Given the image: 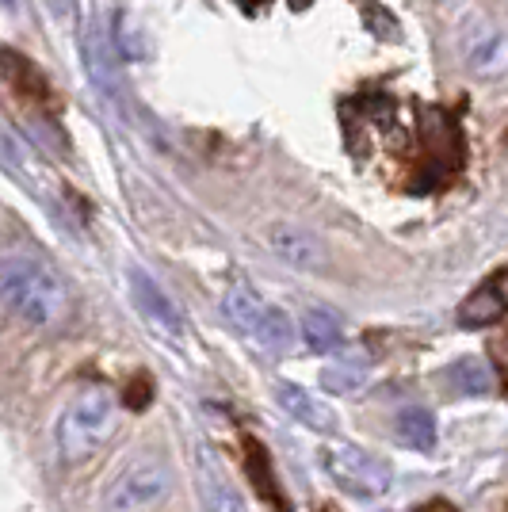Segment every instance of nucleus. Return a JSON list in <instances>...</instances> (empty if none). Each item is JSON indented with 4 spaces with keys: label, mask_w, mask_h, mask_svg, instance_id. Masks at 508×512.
<instances>
[{
    "label": "nucleus",
    "mask_w": 508,
    "mask_h": 512,
    "mask_svg": "<svg viewBox=\"0 0 508 512\" xmlns=\"http://www.w3.org/2000/svg\"><path fill=\"white\" fill-rule=\"evenodd\" d=\"M0 306L27 325H54L69 310V295L58 272L31 253H0Z\"/></svg>",
    "instance_id": "1"
},
{
    "label": "nucleus",
    "mask_w": 508,
    "mask_h": 512,
    "mask_svg": "<svg viewBox=\"0 0 508 512\" xmlns=\"http://www.w3.org/2000/svg\"><path fill=\"white\" fill-rule=\"evenodd\" d=\"M115 432V398L107 390H85L65 406L58 421V451L65 463H85Z\"/></svg>",
    "instance_id": "2"
},
{
    "label": "nucleus",
    "mask_w": 508,
    "mask_h": 512,
    "mask_svg": "<svg viewBox=\"0 0 508 512\" xmlns=\"http://www.w3.org/2000/svg\"><path fill=\"white\" fill-rule=\"evenodd\" d=\"M172 493V470L157 455H142L115 474L104 493V512H149Z\"/></svg>",
    "instance_id": "3"
},
{
    "label": "nucleus",
    "mask_w": 508,
    "mask_h": 512,
    "mask_svg": "<svg viewBox=\"0 0 508 512\" xmlns=\"http://www.w3.org/2000/svg\"><path fill=\"white\" fill-rule=\"evenodd\" d=\"M459 58L478 81H501L508 73V31L489 16H470L459 27Z\"/></svg>",
    "instance_id": "4"
},
{
    "label": "nucleus",
    "mask_w": 508,
    "mask_h": 512,
    "mask_svg": "<svg viewBox=\"0 0 508 512\" xmlns=\"http://www.w3.org/2000/svg\"><path fill=\"white\" fill-rule=\"evenodd\" d=\"M321 463L329 470V478L352 497H379V493L390 490V467L382 459H375L371 451L337 444V448L321 451Z\"/></svg>",
    "instance_id": "5"
},
{
    "label": "nucleus",
    "mask_w": 508,
    "mask_h": 512,
    "mask_svg": "<svg viewBox=\"0 0 508 512\" xmlns=\"http://www.w3.org/2000/svg\"><path fill=\"white\" fill-rule=\"evenodd\" d=\"M81 50H85V65L92 85L104 92L115 107L127 104V85H123V69H119V54L107 39L104 27H88L85 39H81Z\"/></svg>",
    "instance_id": "6"
},
{
    "label": "nucleus",
    "mask_w": 508,
    "mask_h": 512,
    "mask_svg": "<svg viewBox=\"0 0 508 512\" xmlns=\"http://www.w3.org/2000/svg\"><path fill=\"white\" fill-rule=\"evenodd\" d=\"M424 150L432 157V172L447 176L463 165V130L459 123L447 115L444 107H424V123H421Z\"/></svg>",
    "instance_id": "7"
},
{
    "label": "nucleus",
    "mask_w": 508,
    "mask_h": 512,
    "mask_svg": "<svg viewBox=\"0 0 508 512\" xmlns=\"http://www.w3.org/2000/svg\"><path fill=\"white\" fill-rule=\"evenodd\" d=\"M268 249L279 260H287L291 268H302V272H321L325 260H329L318 237L310 234V230H302V226H287V222L268 226Z\"/></svg>",
    "instance_id": "8"
},
{
    "label": "nucleus",
    "mask_w": 508,
    "mask_h": 512,
    "mask_svg": "<svg viewBox=\"0 0 508 512\" xmlns=\"http://www.w3.org/2000/svg\"><path fill=\"white\" fill-rule=\"evenodd\" d=\"M505 314H508V268H501V272H493V276L459 306V325L482 329V325L501 321Z\"/></svg>",
    "instance_id": "9"
},
{
    "label": "nucleus",
    "mask_w": 508,
    "mask_h": 512,
    "mask_svg": "<svg viewBox=\"0 0 508 512\" xmlns=\"http://www.w3.org/2000/svg\"><path fill=\"white\" fill-rule=\"evenodd\" d=\"M130 295H134V306H138L161 333H169V337H180V333H184V325H180V314H176L172 299L146 276V272H142V268H130Z\"/></svg>",
    "instance_id": "10"
},
{
    "label": "nucleus",
    "mask_w": 508,
    "mask_h": 512,
    "mask_svg": "<svg viewBox=\"0 0 508 512\" xmlns=\"http://www.w3.org/2000/svg\"><path fill=\"white\" fill-rule=\"evenodd\" d=\"M276 398L279 406L287 409L295 421H302L306 428H314V432H333L337 428V413L325 406L321 398H314V394H306L302 386L295 383H279L276 386Z\"/></svg>",
    "instance_id": "11"
},
{
    "label": "nucleus",
    "mask_w": 508,
    "mask_h": 512,
    "mask_svg": "<svg viewBox=\"0 0 508 512\" xmlns=\"http://www.w3.org/2000/svg\"><path fill=\"white\" fill-rule=\"evenodd\" d=\"M0 73H4V81L12 88H20L23 96H31V100H50V85H46V77L35 69V65L27 62L23 54L16 50H0Z\"/></svg>",
    "instance_id": "12"
},
{
    "label": "nucleus",
    "mask_w": 508,
    "mask_h": 512,
    "mask_svg": "<svg viewBox=\"0 0 508 512\" xmlns=\"http://www.w3.org/2000/svg\"><path fill=\"white\" fill-rule=\"evenodd\" d=\"M302 337H306V344L314 352H337L340 344H344V325H340V318L333 310L314 306V310L302 314Z\"/></svg>",
    "instance_id": "13"
},
{
    "label": "nucleus",
    "mask_w": 508,
    "mask_h": 512,
    "mask_svg": "<svg viewBox=\"0 0 508 512\" xmlns=\"http://www.w3.org/2000/svg\"><path fill=\"white\" fill-rule=\"evenodd\" d=\"M394 432H398V440L405 448L428 451L436 444V417L424 406H405L398 413V421H394Z\"/></svg>",
    "instance_id": "14"
},
{
    "label": "nucleus",
    "mask_w": 508,
    "mask_h": 512,
    "mask_svg": "<svg viewBox=\"0 0 508 512\" xmlns=\"http://www.w3.org/2000/svg\"><path fill=\"white\" fill-rule=\"evenodd\" d=\"M264 306H268V302L256 299V291L249 287V283H233L230 291H226V299H222V314H226L241 333L253 337L256 321H260V314H264Z\"/></svg>",
    "instance_id": "15"
},
{
    "label": "nucleus",
    "mask_w": 508,
    "mask_h": 512,
    "mask_svg": "<svg viewBox=\"0 0 508 512\" xmlns=\"http://www.w3.org/2000/svg\"><path fill=\"white\" fill-rule=\"evenodd\" d=\"M245 455H249V478H253V486L260 490V497H264L276 512H291L276 486V474H272V463H268V451L260 448L253 436H245Z\"/></svg>",
    "instance_id": "16"
},
{
    "label": "nucleus",
    "mask_w": 508,
    "mask_h": 512,
    "mask_svg": "<svg viewBox=\"0 0 508 512\" xmlns=\"http://www.w3.org/2000/svg\"><path fill=\"white\" fill-rule=\"evenodd\" d=\"M447 383H451V390H459V394H466V398H486V394H493V367L482 360H474V356H466V360H459L451 371H447Z\"/></svg>",
    "instance_id": "17"
},
{
    "label": "nucleus",
    "mask_w": 508,
    "mask_h": 512,
    "mask_svg": "<svg viewBox=\"0 0 508 512\" xmlns=\"http://www.w3.org/2000/svg\"><path fill=\"white\" fill-rule=\"evenodd\" d=\"M253 341H260L264 348H272V352H283V348H291V341H295V325H291V318L279 306H264V314H260V321H256L253 329Z\"/></svg>",
    "instance_id": "18"
},
{
    "label": "nucleus",
    "mask_w": 508,
    "mask_h": 512,
    "mask_svg": "<svg viewBox=\"0 0 508 512\" xmlns=\"http://www.w3.org/2000/svg\"><path fill=\"white\" fill-rule=\"evenodd\" d=\"M199 486H203V501H207L211 512H241L237 493L230 490V482L218 474L211 459H203V467H199Z\"/></svg>",
    "instance_id": "19"
},
{
    "label": "nucleus",
    "mask_w": 508,
    "mask_h": 512,
    "mask_svg": "<svg viewBox=\"0 0 508 512\" xmlns=\"http://www.w3.org/2000/svg\"><path fill=\"white\" fill-rule=\"evenodd\" d=\"M363 379H367L363 360H340L321 371V386H325L329 394H352L356 386H363Z\"/></svg>",
    "instance_id": "20"
},
{
    "label": "nucleus",
    "mask_w": 508,
    "mask_h": 512,
    "mask_svg": "<svg viewBox=\"0 0 508 512\" xmlns=\"http://www.w3.org/2000/svg\"><path fill=\"white\" fill-rule=\"evenodd\" d=\"M115 27H119V43H123V54H127V58H134V62H146L149 54H153V46H149L146 31H142L138 23L130 20V16H119V20H115Z\"/></svg>",
    "instance_id": "21"
},
{
    "label": "nucleus",
    "mask_w": 508,
    "mask_h": 512,
    "mask_svg": "<svg viewBox=\"0 0 508 512\" xmlns=\"http://www.w3.org/2000/svg\"><path fill=\"white\" fill-rule=\"evenodd\" d=\"M489 356L497 360V367H501V375H505V383H508V333L489 341Z\"/></svg>",
    "instance_id": "22"
},
{
    "label": "nucleus",
    "mask_w": 508,
    "mask_h": 512,
    "mask_svg": "<svg viewBox=\"0 0 508 512\" xmlns=\"http://www.w3.org/2000/svg\"><path fill=\"white\" fill-rule=\"evenodd\" d=\"M417 512H459V509H455L451 501H444V497H432V501H424Z\"/></svg>",
    "instance_id": "23"
},
{
    "label": "nucleus",
    "mask_w": 508,
    "mask_h": 512,
    "mask_svg": "<svg viewBox=\"0 0 508 512\" xmlns=\"http://www.w3.org/2000/svg\"><path fill=\"white\" fill-rule=\"evenodd\" d=\"M245 12H260V8H268V0H237Z\"/></svg>",
    "instance_id": "24"
},
{
    "label": "nucleus",
    "mask_w": 508,
    "mask_h": 512,
    "mask_svg": "<svg viewBox=\"0 0 508 512\" xmlns=\"http://www.w3.org/2000/svg\"><path fill=\"white\" fill-rule=\"evenodd\" d=\"M4 4H8V8H16V0H4Z\"/></svg>",
    "instance_id": "25"
}]
</instances>
